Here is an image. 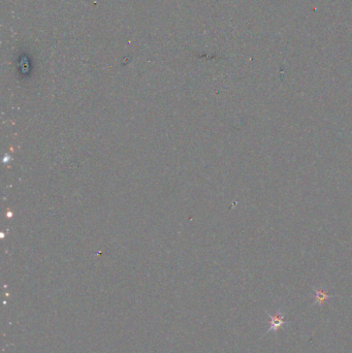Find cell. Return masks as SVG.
Segmentation results:
<instances>
[{
    "instance_id": "1",
    "label": "cell",
    "mask_w": 352,
    "mask_h": 353,
    "mask_svg": "<svg viewBox=\"0 0 352 353\" xmlns=\"http://www.w3.org/2000/svg\"><path fill=\"white\" fill-rule=\"evenodd\" d=\"M267 315L271 321H270V327L266 333H269L271 331H277L279 328H281L282 326L288 323L284 319V314L281 309L277 310L275 315H272V314H269V313H267Z\"/></svg>"
},
{
    "instance_id": "2",
    "label": "cell",
    "mask_w": 352,
    "mask_h": 353,
    "mask_svg": "<svg viewBox=\"0 0 352 353\" xmlns=\"http://www.w3.org/2000/svg\"><path fill=\"white\" fill-rule=\"evenodd\" d=\"M329 298H330V297L328 296V294H327L326 292H323V291H321V290L315 291V299H316L315 303L318 304V305H320V306H321L323 303H325Z\"/></svg>"
}]
</instances>
